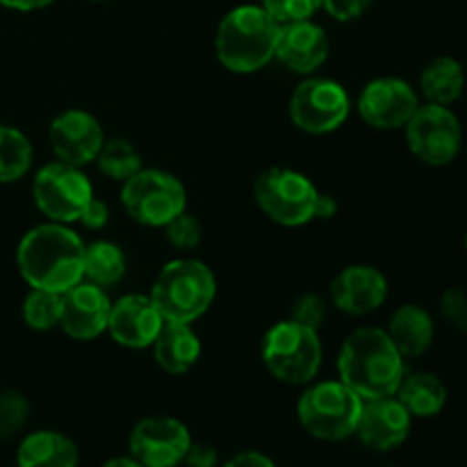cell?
<instances>
[{
	"label": "cell",
	"mask_w": 467,
	"mask_h": 467,
	"mask_svg": "<svg viewBox=\"0 0 467 467\" xmlns=\"http://www.w3.org/2000/svg\"><path fill=\"white\" fill-rule=\"evenodd\" d=\"M16 265L30 287L64 295L82 281L85 242L67 223H41L21 237Z\"/></svg>",
	"instance_id": "1"
},
{
	"label": "cell",
	"mask_w": 467,
	"mask_h": 467,
	"mask_svg": "<svg viewBox=\"0 0 467 467\" xmlns=\"http://www.w3.org/2000/svg\"><path fill=\"white\" fill-rule=\"evenodd\" d=\"M337 374L363 401L392 397L406 377V358L383 328H356L337 356Z\"/></svg>",
	"instance_id": "2"
},
{
	"label": "cell",
	"mask_w": 467,
	"mask_h": 467,
	"mask_svg": "<svg viewBox=\"0 0 467 467\" xmlns=\"http://www.w3.org/2000/svg\"><path fill=\"white\" fill-rule=\"evenodd\" d=\"M281 23L263 5H240L222 18L214 50L231 73H255L276 57Z\"/></svg>",
	"instance_id": "3"
},
{
	"label": "cell",
	"mask_w": 467,
	"mask_h": 467,
	"mask_svg": "<svg viewBox=\"0 0 467 467\" xmlns=\"http://www.w3.org/2000/svg\"><path fill=\"white\" fill-rule=\"evenodd\" d=\"M149 296L164 322L192 324L213 306L217 296V278L201 260L176 258L160 269Z\"/></svg>",
	"instance_id": "4"
},
{
	"label": "cell",
	"mask_w": 467,
	"mask_h": 467,
	"mask_svg": "<svg viewBox=\"0 0 467 467\" xmlns=\"http://www.w3.org/2000/svg\"><path fill=\"white\" fill-rule=\"evenodd\" d=\"M260 356L274 379L287 386H308L322 368V340L319 331L295 319L278 322L265 333Z\"/></svg>",
	"instance_id": "5"
},
{
	"label": "cell",
	"mask_w": 467,
	"mask_h": 467,
	"mask_svg": "<svg viewBox=\"0 0 467 467\" xmlns=\"http://www.w3.org/2000/svg\"><path fill=\"white\" fill-rule=\"evenodd\" d=\"M363 400L342 381L313 383L296 401V418L306 433L324 442H340L356 436Z\"/></svg>",
	"instance_id": "6"
},
{
	"label": "cell",
	"mask_w": 467,
	"mask_h": 467,
	"mask_svg": "<svg viewBox=\"0 0 467 467\" xmlns=\"http://www.w3.org/2000/svg\"><path fill=\"white\" fill-rule=\"evenodd\" d=\"M121 203L132 222L164 228L187 210L185 185L162 169H141L121 187Z\"/></svg>",
	"instance_id": "7"
},
{
	"label": "cell",
	"mask_w": 467,
	"mask_h": 467,
	"mask_svg": "<svg viewBox=\"0 0 467 467\" xmlns=\"http://www.w3.org/2000/svg\"><path fill=\"white\" fill-rule=\"evenodd\" d=\"M255 203L272 222L295 228L313 222L319 190L308 176L285 167L267 169L254 185Z\"/></svg>",
	"instance_id": "8"
},
{
	"label": "cell",
	"mask_w": 467,
	"mask_h": 467,
	"mask_svg": "<svg viewBox=\"0 0 467 467\" xmlns=\"http://www.w3.org/2000/svg\"><path fill=\"white\" fill-rule=\"evenodd\" d=\"M32 199L41 214L55 223H73L94 199V187L80 167L67 162H48L35 173Z\"/></svg>",
	"instance_id": "9"
},
{
	"label": "cell",
	"mask_w": 467,
	"mask_h": 467,
	"mask_svg": "<svg viewBox=\"0 0 467 467\" xmlns=\"http://www.w3.org/2000/svg\"><path fill=\"white\" fill-rule=\"evenodd\" d=\"M404 128L410 153L429 167L454 162L463 144L459 119L447 105H420Z\"/></svg>",
	"instance_id": "10"
},
{
	"label": "cell",
	"mask_w": 467,
	"mask_h": 467,
	"mask_svg": "<svg viewBox=\"0 0 467 467\" xmlns=\"http://www.w3.org/2000/svg\"><path fill=\"white\" fill-rule=\"evenodd\" d=\"M290 119L299 130L327 135L337 130L351 112V99L345 87L328 78H306L292 91Z\"/></svg>",
	"instance_id": "11"
},
{
	"label": "cell",
	"mask_w": 467,
	"mask_h": 467,
	"mask_svg": "<svg viewBox=\"0 0 467 467\" xmlns=\"http://www.w3.org/2000/svg\"><path fill=\"white\" fill-rule=\"evenodd\" d=\"M192 445V433L169 415L144 418L132 427L128 450L144 467H178Z\"/></svg>",
	"instance_id": "12"
},
{
	"label": "cell",
	"mask_w": 467,
	"mask_h": 467,
	"mask_svg": "<svg viewBox=\"0 0 467 467\" xmlns=\"http://www.w3.org/2000/svg\"><path fill=\"white\" fill-rule=\"evenodd\" d=\"M420 99L401 78H374L358 96V112L368 126L379 130H397L409 123Z\"/></svg>",
	"instance_id": "13"
},
{
	"label": "cell",
	"mask_w": 467,
	"mask_h": 467,
	"mask_svg": "<svg viewBox=\"0 0 467 467\" xmlns=\"http://www.w3.org/2000/svg\"><path fill=\"white\" fill-rule=\"evenodd\" d=\"M48 141L59 162L82 169L96 160L105 132L99 119L87 109H67L50 121Z\"/></svg>",
	"instance_id": "14"
},
{
	"label": "cell",
	"mask_w": 467,
	"mask_h": 467,
	"mask_svg": "<svg viewBox=\"0 0 467 467\" xmlns=\"http://www.w3.org/2000/svg\"><path fill=\"white\" fill-rule=\"evenodd\" d=\"M112 301L103 287L89 281H80L62 295V317L59 328L73 340H96L108 331Z\"/></svg>",
	"instance_id": "15"
},
{
	"label": "cell",
	"mask_w": 467,
	"mask_h": 467,
	"mask_svg": "<svg viewBox=\"0 0 467 467\" xmlns=\"http://www.w3.org/2000/svg\"><path fill=\"white\" fill-rule=\"evenodd\" d=\"M410 418L395 395L379 397V400L363 401V413H360L356 436L365 447L374 451H390L404 445L410 436Z\"/></svg>",
	"instance_id": "16"
},
{
	"label": "cell",
	"mask_w": 467,
	"mask_h": 467,
	"mask_svg": "<svg viewBox=\"0 0 467 467\" xmlns=\"http://www.w3.org/2000/svg\"><path fill=\"white\" fill-rule=\"evenodd\" d=\"M164 317L149 295H126L109 308L108 333L126 349H146L155 342Z\"/></svg>",
	"instance_id": "17"
},
{
	"label": "cell",
	"mask_w": 467,
	"mask_h": 467,
	"mask_svg": "<svg viewBox=\"0 0 467 467\" xmlns=\"http://www.w3.org/2000/svg\"><path fill=\"white\" fill-rule=\"evenodd\" d=\"M388 299V278L372 265H349L331 283V301L337 310L363 317Z\"/></svg>",
	"instance_id": "18"
},
{
	"label": "cell",
	"mask_w": 467,
	"mask_h": 467,
	"mask_svg": "<svg viewBox=\"0 0 467 467\" xmlns=\"http://www.w3.org/2000/svg\"><path fill=\"white\" fill-rule=\"evenodd\" d=\"M328 48L331 46H328V36L324 27L313 23L310 18L283 23L281 32H278L276 59L285 64L290 71L310 76L327 62Z\"/></svg>",
	"instance_id": "19"
},
{
	"label": "cell",
	"mask_w": 467,
	"mask_h": 467,
	"mask_svg": "<svg viewBox=\"0 0 467 467\" xmlns=\"http://www.w3.org/2000/svg\"><path fill=\"white\" fill-rule=\"evenodd\" d=\"M155 363L169 374H185L201 360V337L196 336L192 324L164 322L158 337L150 345Z\"/></svg>",
	"instance_id": "20"
},
{
	"label": "cell",
	"mask_w": 467,
	"mask_h": 467,
	"mask_svg": "<svg viewBox=\"0 0 467 467\" xmlns=\"http://www.w3.org/2000/svg\"><path fill=\"white\" fill-rule=\"evenodd\" d=\"M386 333L404 358H420L431 349L436 327L422 306L406 304L392 313Z\"/></svg>",
	"instance_id": "21"
},
{
	"label": "cell",
	"mask_w": 467,
	"mask_h": 467,
	"mask_svg": "<svg viewBox=\"0 0 467 467\" xmlns=\"http://www.w3.org/2000/svg\"><path fill=\"white\" fill-rule=\"evenodd\" d=\"M80 451L76 442L59 431L41 429L23 438L16 450L18 467H78Z\"/></svg>",
	"instance_id": "22"
},
{
	"label": "cell",
	"mask_w": 467,
	"mask_h": 467,
	"mask_svg": "<svg viewBox=\"0 0 467 467\" xmlns=\"http://www.w3.org/2000/svg\"><path fill=\"white\" fill-rule=\"evenodd\" d=\"M410 418H436L447 404V388L436 374L413 372L401 379L395 392Z\"/></svg>",
	"instance_id": "23"
},
{
	"label": "cell",
	"mask_w": 467,
	"mask_h": 467,
	"mask_svg": "<svg viewBox=\"0 0 467 467\" xmlns=\"http://www.w3.org/2000/svg\"><path fill=\"white\" fill-rule=\"evenodd\" d=\"M420 87L429 103L447 105L461 99L465 89V71L463 64L454 57H436L424 67L420 76Z\"/></svg>",
	"instance_id": "24"
},
{
	"label": "cell",
	"mask_w": 467,
	"mask_h": 467,
	"mask_svg": "<svg viewBox=\"0 0 467 467\" xmlns=\"http://www.w3.org/2000/svg\"><path fill=\"white\" fill-rule=\"evenodd\" d=\"M126 276V254L119 244L108 240L91 242L85 246V265H82V281H89L99 287L117 285Z\"/></svg>",
	"instance_id": "25"
},
{
	"label": "cell",
	"mask_w": 467,
	"mask_h": 467,
	"mask_svg": "<svg viewBox=\"0 0 467 467\" xmlns=\"http://www.w3.org/2000/svg\"><path fill=\"white\" fill-rule=\"evenodd\" d=\"M94 162L100 173H105L109 181L117 182H126L128 178H132L137 171L144 169V160H141L140 150L132 146V141L121 140V137L105 140Z\"/></svg>",
	"instance_id": "26"
},
{
	"label": "cell",
	"mask_w": 467,
	"mask_h": 467,
	"mask_svg": "<svg viewBox=\"0 0 467 467\" xmlns=\"http://www.w3.org/2000/svg\"><path fill=\"white\" fill-rule=\"evenodd\" d=\"M35 150L30 140L12 126H0V182H16L30 171Z\"/></svg>",
	"instance_id": "27"
},
{
	"label": "cell",
	"mask_w": 467,
	"mask_h": 467,
	"mask_svg": "<svg viewBox=\"0 0 467 467\" xmlns=\"http://www.w3.org/2000/svg\"><path fill=\"white\" fill-rule=\"evenodd\" d=\"M59 317H62V295L32 287L23 301V322L27 324V328L39 333L53 331L55 327H59Z\"/></svg>",
	"instance_id": "28"
},
{
	"label": "cell",
	"mask_w": 467,
	"mask_h": 467,
	"mask_svg": "<svg viewBox=\"0 0 467 467\" xmlns=\"http://www.w3.org/2000/svg\"><path fill=\"white\" fill-rule=\"evenodd\" d=\"M30 418V401L18 390L0 392V438H12Z\"/></svg>",
	"instance_id": "29"
},
{
	"label": "cell",
	"mask_w": 467,
	"mask_h": 467,
	"mask_svg": "<svg viewBox=\"0 0 467 467\" xmlns=\"http://www.w3.org/2000/svg\"><path fill=\"white\" fill-rule=\"evenodd\" d=\"M263 7L283 26L313 18V14L322 9V0H263Z\"/></svg>",
	"instance_id": "30"
},
{
	"label": "cell",
	"mask_w": 467,
	"mask_h": 467,
	"mask_svg": "<svg viewBox=\"0 0 467 467\" xmlns=\"http://www.w3.org/2000/svg\"><path fill=\"white\" fill-rule=\"evenodd\" d=\"M167 231V240L171 242V246L181 251H192L201 244V222L192 214H187V210L182 214H178L176 219L164 226Z\"/></svg>",
	"instance_id": "31"
},
{
	"label": "cell",
	"mask_w": 467,
	"mask_h": 467,
	"mask_svg": "<svg viewBox=\"0 0 467 467\" xmlns=\"http://www.w3.org/2000/svg\"><path fill=\"white\" fill-rule=\"evenodd\" d=\"M290 319H295V322L304 324V327L319 331L324 319H327V304H324V299L319 295L306 292V295H301L299 299L295 301V306H292Z\"/></svg>",
	"instance_id": "32"
},
{
	"label": "cell",
	"mask_w": 467,
	"mask_h": 467,
	"mask_svg": "<svg viewBox=\"0 0 467 467\" xmlns=\"http://www.w3.org/2000/svg\"><path fill=\"white\" fill-rule=\"evenodd\" d=\"M441 313L456 331L467 336V295L461 287H450L442 295Z\"/></svg>",
	"instance_id": "33"
},
{
	"label": "cell",
	"mask_w": 467,
	"mask_h": 467,
	"mask_svg": "<svg viewBox=\"0 0 467 467\" xmlns=\"http://www.w3.org/2000/svg\"><path fill=\"white\" fill-rule=\"evenodd\" d=\"M369 5H372V0H322V7L336 21H354L368 12Z\"/></svg>",
	"instance_id": "34"
},
{
	"label": "cell",
	"mask_w": 467,
	"mask_h": 467,
	"mask_svg": "<svg viewBox=\"0 0 467 467\" xmlns=\"http://www.w3.org/2000/svg\"><path fill=\"white\" fill-rule=\"evenodd\" d=\"M182 463H185L187 467H217L219 454L213 445H208V442L192 441V445H190V450H187Z\"/></svg>",
	"instance_id": "35"
},
{
	"label": "cell",
	"mask_w": 467,
	"mask_h": 467,
	"mask_svg": "<svg viewBox=\"0 0 467 467\" xmlns=\"http://www.w3.org/2000/svg\"><path fill=\"white\" fill-rule=\"evenodd\" d=\"M109 222V208L103 203L100 199H91L89 203H87V208L82 210L80 219H78V223H82L85 228H91V231H100V228L108 226Z\"/></svg>",
	"instance_id": "36"
},
{
	"label": "cell",
	"mask_w": 467,
	"mask_h": 467,
	"mask_svg": "<svg viewBox=\"0 0 467 467\" xmlns=\"http://www.w3.org/2000/svg\"><path fill=\"white\" fill-rule=\"evenodd\" d=\"M223 467H276V463L263 451H242V454L226 461Z\"/></svg>",
	"instance_id": "37"
},
{
	"label": "cell",
	"mask_w": 467,
	"mask_h": 467,
	"mask_svg": "<svg viewBox=\"0 0 467 467\" xmlns=\"http://www.w3.org/2000/svg\"><path fill=\"white\" fill-rule=\"evenodd\" d=\"M337 213V201L331 194H322L319 192L317 208H315V219H331Z\"/></svg>",
	"instance_id": "38"
},
{
	"label": "cell",
	"mask_w": 467,
	"mask_h": 467,
	"mask_svg": "<svg viewBox=\"0 0 467 467\" xmlns=\"http://www.w3.org/2000/svg\"><path fill=\"white\" fill-rule=\"evenodd\" d=\"M53 0H0V5L9 9H16V12H35V9L48 7Z\"/></svg>",
	"instance_id": "39"
},
{
	"label": "cell",
	"mask_w": 467,
	"mask_h": 467,
	"mask_svg": "<svg viewBox=\"0 0 467 467\" xmlns=\"http://www.w3.org/2000/svg\"><path fill=\"white\" fill-rule=\"evenodd\" d=\"M103 467H144L140 461H135L132 456H117V459H109Z\"/></svg>",
	"instance_id": "40"
},
{
	"label": "cell",
	"mask_w": 467,
	"mask_h": 467,
	"mask_svg": "<svg viewBox=\"0 0 467 467\" xmlns=\"http://www.w3.org/2000/svg\"><path fill=\"white\" fill-rule=\"evenodd\" d=\"M465 249H467V237H465Z\"/></svg>",
	"instance_id": "41"
}]
</instances>
